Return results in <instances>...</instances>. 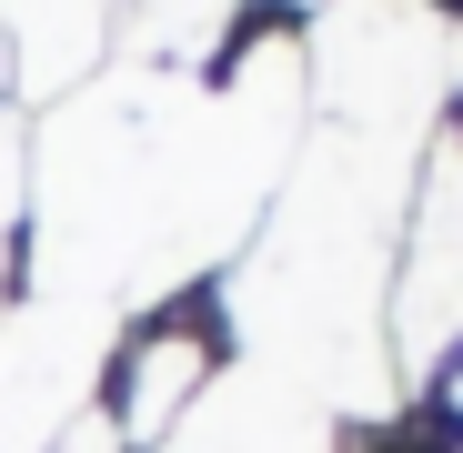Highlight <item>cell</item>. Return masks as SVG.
I'll list each match as a JSON object with an SVG mask.
<instances>
[{
    "label": "cell",
    "instance_id": "obj_1",
    "mask_svg": "<svg viewBox=\"0 0 463 453\" xmlns=\"http://www.w3.org/2000/svg\"><path fill=\"white\" fill-rule=\"evenodd\" d=\"M463 333V141L433 151V182H423V262L403 282V353H443Z\"/></svg>",
    "mask_w": 463,
    "mask_h": 453
}]
</instances>
